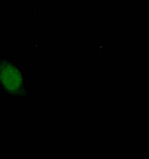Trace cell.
Masks as SVG:
<instances>
[]
</instances>
